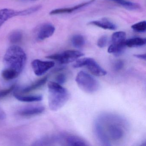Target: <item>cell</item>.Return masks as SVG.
<instances>
[{
  "instance_id": "obj_1",
  "label": "cell",
  "mask_w": 146,
  "mask_h": 146,
  "mask_svg": "<svg viewBox=\"0 0 146 146\" xmlns=\"http://www.w3.org/2000/svg\"><path fill=\"white\" fill-rule=\"evenodd\" d=\"M127 123L123 117L112 113H104L96 119L94 125L95 135L103 146H111V141L123 139L127 130Z\"/></svg>"
},
{
  "instance_id": "obj_2",
  "label": "cell",
  "mask_w": 146,
  "mask_h": 146,
  "mask_svg": "<svg viewBox=\"0 0 146 146\" xmlns=\"http://www.w3.org/2000/svg\"><path fill=\"white\" fill-rule=\"evenodd\" d=\"M26 60L27 56L22 48L15 45L11 46L4 56L5 68L13 70L19 75L25 66Z\"/></svg>"
},
{
  "instance_id": "obj_3",
  "label": "cell",
  "mask_w": 146,
  "mask_h": 146,
  "mask_svg": "<svg viewBox=\"0 0 146 146\" xmlns=\"http://www.w3.org/2000/svg\"><path fill=\"white\" fill-rule=\"evenodd\" d=\"M48 105L52 111H58L63 107L70 99V94L66 89L55 82L48 84Z\"/></svg>"
},
{
  "instance_id": "obj_4",
  "label": "cell",
  "mask_w": 146,
  "mask_h": 146,
  "mask_svg": "<svg viewBox=\"0 0 146 146\" xmlns=\"http://www.w3.org/2000/svg\"><path fill=\"white\" fill-rule=\"evenodd\" d=\"M76 82L82 90L88 94L94 93L100 87L98 81L93 76L83 71L78 73Z\"/></svg>"
},
{
  "instance_id": "obj_5",
  "label": "cell",
  "mask_w": 146,
  "mask_h": 146,
  "mask_svg": "<svg viewBox=\"0 0 146 146\" xmlns=\"http://www.w3.org/2000/svg\"><path fill=\"white\" fill-rule=\"evenodd\" d=\"M73 66L75 68L86 66L92 74L96 76H103L107 74V72L92 58H85L77 59L73 64Z\"/></svg>"
},
{
  "instance_id": "obj_6",
  "label": "cell",
  "mask_w": 146,
  "mask_h": 146,
  "mask_svg": "<svg viewBox=\"0 0 146 146\" xmlns=\"http://www.w3.org/2000/svg\"><path fill=\"white\" fill-rule=\"evenodd\" d=\"M84 55V54L80 51L68 50L64 51L60 53L50 55L47 57L46 58L56 60L60 64H64L74 62Z\"/></svg>"
},
{
  "instance_id": "obj_7",
  "label": "cell",
  "mask_w": 146,
  "mask_h": 146,
  "mask_svg": "<svg viewBox=\"0 0 146 146\" xmlns=\"http://www.w3.org/2000/svg\"><path fill=\"white\" fill-rule=\"evenodd\" d=\"M55 63L52 61H42L40 60H35L31 64L32 69L36 75L42 76L48 70L54 66Z\"/></svg>"
},
{
  "instance_id": "obj_8",
  "label": "cell",
  "mask_w": 146,
  "mask_h": 146,
  "mask_svg": "<svg viewBox=\"0 0 146 146\" xmlns=\"http://www.w3.org/2000/svg\"><path fill=\"white\" fill-rule=\"evenodd\" d=\"M62 142L68 146H88V142L82 138L71 134H61Z\"/></svg>"
},
{
  "instance_id": "obj_9",
  "label": "cell",
  "mask_w": 146,
  "mask_h": 146,
  "mask_svg": "<svg viewBox=\"0 0 146 146\" xmlns=\"http://www.w3.org/2000/svg\"><path fill=\"white\" fill-rule=\"evenodd\" d=\"M55 28L50 24H45L40 28L38 34L37 39L40 40H43L52 36L54 31Z\"/></svg>"
},
{
  "instance_id": "obj_10",
  "label": "cell",
  "mask_w": 146,
  "mask_h": 146,
  "mask_svg": "<svg viewBox=\"0 0 146 146\" xmlns=\"http://www.w3.org/2000/svg\"><path fill=\"white\" fill-rule=\"evenodd\" d=\"M95 1V0H90L89 1L87 2H84L82 4H79L73 7H70V8H61V9H56V10H53L50 13V15H56V14H65V13H70L81 9L83 7L87 6L92 4V3Z\"/></svg>"
},
{
  "instance_id": "obj_11",
  "label": "cell",
  "mask_w": 146,
  "mask_h": 146,
  "mask_svg": "<svg viewBox=\"0 0 146 146\" xmlns=\"http://www.w3.org/2000/svg\"><path fill=\"white\" fill-rule=\"evenodd\" d=\"M17 16H20V11L7 8L0 10V28L7 20Z\"/></svg>"
},
{
  "instance_id": "obj_12",
  "label": "cell",
  "mask_w": 146,
  "mask_h": 146,
  "mask_svg": "<svg viewBox=\"0 0 146 146\" xmlns=\"http://www.w3.org/2000/svg\"><path fill=\"white\" fill-rule=\"evenodd\" d=\"M88 24L90 25L100 27L104 29L115 30L117 29L116 25L106 18H103L100 20L91 21Z\"/></svg>"
},
{
  "instance_id": "obj_13",
  "label": "cell",
  "mask_w": 146,
  "mask_h": 146,
  "mask_svg": "<svg viewBox=\"0 0 146 146\" xmlns=\"http://www.w3.org/2000/svg\"><path fill=\"white\" fill-rule=\"evenodd\" d=\"M45 108L42 106H31L21 109L19 111L20 115L24 116H31L40 114L43 112Z\"/></svg>"
},
{
  "instance_id": "obj_14",
  "label": "cell",
  "mask_w": 146,
  "mask_h": 146,
  "mask_svg": "<svg viewBox=\"0 0 146 146\" xmlns=\"http://www.w3.org/2000/svg\"><path fill=\"white\" fill-rule=\"evenodd\" d=\"M113 1L123 7L126 9L130 11H140L141 9L139 4L134 3L127 0H108Z\"/></svg>"
},
{
  "instance_id": "obj_15",
  "label": "cell",
  "mask_w": 146,
  "mask_h": 146,
  "mask_svg": "<svg viewBox=\"0 0 146 146\" xmlns=\"http://www.w3.org/2000/svg\"><path fill=\"white\" fill-rule=\"evenodd\" d=\"M125 42L119 44H111L108 49V52L109 53L113 54L116 57L120 56L123 53L126 47Z\"/></svg>"
},
{
  "instance_id": "obj_16",
  "label": "cell",
  "mask_w": 146,
  "mask_h": 146,
  "mask_svg": "<svg viewBox=\"0 0 146 146\" xmlns=\"http://www.w3.org/2000/svg\"><path fill=\"white\" fill-rule=\"evenodd\" d=\"M126 46L130 48L139 47L146 44V39L141 37H135L125 40Z\"/></svg>"
},
{
  "instance_id": "obj_17",
  "label": "cell",
  "mask_w": 146,
  "mask_h": 146,
  "mask_svg": "<svg viewBox=\"0 0 146 146\" xmlns=\"http://www.w3.org/2000/svg\"><path fill=\"white\" fill-rule=\"evenodd\" d=\"M14 96L17 100L24 102L40 101L42 99V96H23L17 93L14 94Z\"/></svg>"
},
{
  "instance_id": "obj_18",
  "label": "cell",
  "mask_w": 146,
  "mask_h": 146,
  "mask_svg": "<svg viewBox=\"0 0 146 146\" xmlns=\"http://www.w3.org/2000/svg\"><path fill=\"white\" fill-rule=\"evenodd\" d=\"M47 77H45L41 79H39L38 81H36L34 83L32 84L30 86L24 89L23 90V93H29V92L35 90L39 88H40L46 83L47 81Z\"/></svg>"
},
{
  "instance_id": "obj_19",
  "label": "cell",
  "mask_w": 146,
  "mask_h": 146,
  "mask_svg": "<svg viewBox=\"0 0 146 146\" xmlns=\"http://www.w3.org/2000/svg\"><path fill=\"white\" fill-rule=\"evenodd\" d=\"M126 34L123 31H118L113 34L111 36V44H119L125 42Z\"/></svg>"
},
{
  "instance_id": "obj_20",
  "label": "cell",
  "mask_w": 146,
  "mask_h": 146,
  "mask_svg": "<svg viewBox=\"0 0 146 146\" xmlns=\"http://www.w3.org/2000/svg\"><path fill=\"white\" fill-rule=\"evenodd\" d=\"M72 43L74 47L80 48L85 44V40L82 36L80 35H74L72 39Z\"/></svg>"
},
{
  "instance_id": "obj_21",
  "label": "cell",
  "mask_w": 146,
  "mask_h": 146,
  "mask_svg": "<svg viewBox=\"0 0 146 146\" xmlns=\"http://www.w3.org/2000/svg\"><path fill=\"white\" fill-rule=\"evenodd\" d=\"M2 77L6 80H11L17 77L19 74L13 70L5 68L1 73Z\"/></svg>"
},
{
  "instance_id": "obj_22",
  "label": "cell",
  "mask_w": 146,
  "mask_h": 146,
  "mask_svg": "<svg viewBox=\"0 0 146 146\" xmlns=\"http://www.w3.org/2000/svg\"><path fill=\"white\" fill-rule=\"evenodd\" d=\"M23 34L22 32L19 31H13L9 36L10 41L13 43H17L22 40Z\"/></svg>"
},
{
  "instance_id": "obj_23",
  "label": "cell",
  "mask_w": 146,
  "mask_h": 146,
  "mask_svg": "<svg viewBox=\"0 0 146 146\" xmlns=\"http://www.w3.org/2000/svg\"><path fill=\"white\" fill-rule=\"evenodd\" d=\"M131 29L137 32H145L146 30V23L145 21H142L133 25Z\"/></svg>"
},
{
  "instance_id": "obj_24",
  "label": "cell",
  "mask_w": 146,
  "mask_h": 146,
  "mask_svg": "<svg viewBox=\"0 0 146 146\" xmlns=\"http://www.w3.org/2000/svg\"><path fill=\"white\" fill-rule=\"evenodd\" d=\"M67 78L66 75L64 73H60L58 74L55 78L56 82L62 85L66 82Z\"/></svg>"
},
{
  "instance_id": "obj_25",
  "label": "cell",
  "mask_w": 146,
  "mask_h": 146,
  "mask_svg": "<svg viewBox=\"0 0 146 146\" xmlns=\"http://www.w3.org/2000/svg\"><path fill=\"white\" fill-rule=\"evenodd\" d=\"M15 85L11 86L8 88L0 90V98H4L9 94L15 89Z\"/></svg>"
},
{
  "instance_id": "obj_26",
  "label": "cell",
  "mask_w": 146,
  "mask_h": 146,
  "mask_svg": "<svg viewBox=\"0 0 146 146\" xmlns=\"http://www.w3.org/2000/svg\"><path fill=\"white\" fill-rule=\"evenodd\" d=\"M107 41V36L106 35L102 36L98 40L97 43V46L100 48H103L106 46Z\"/></svg>"
},
{
  "instance_id": "obj_27",
  "label": "cell",
  "mask_w": 146,
  "mask_h": 146,
  "mask_svg": "<svg viewBox=\"0 0 146 146\" xmlns=\"http://www.w3.org/2000/svg\"><path fill=\"white\" fill-rule=\"evenodd\" d=\"M123 61L121 60H118L115 63L113 66V69L114 70L118 71L120 70L124 66Z\"/></svg>"
},
{
  "instance_id": "obj_28",
  "label": "cell",
  "mask_w": 146,
  "mask_h": 146,
  "mask_svg": "<svg viewBox=\"0 0 146 146\" xmlns=\"http://www.w3.org/2000/svg\"><path fill=\"white\" fill-rule=\"evenodd\" d=\"M6 117V114L3 109L0 108V120H4Z\"/></svg>"
},
{
  "instance_id": "obj_29",
  "label": "cell",
  "mask_w": 146,
  "mask_h": 146,
  "mask_svg": "<svg viewBox=\"0 0 146 146\" xmlns=\"http://www.w3.org/2000/svg\"><path fill=\"white\" fill-rule=\"evenodd\" d=\"M134 56L136 58L140 59L143 60H146V54H135Z\"/></svg>"
}]
</instances>
